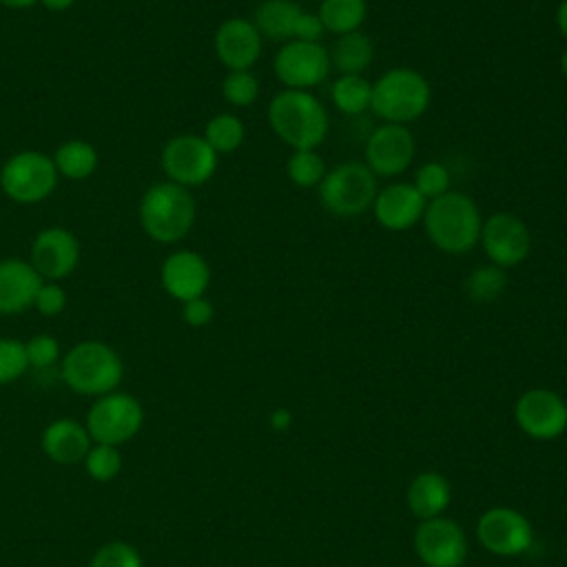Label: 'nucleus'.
I'll return each instance as SVG.
<instances>
[{"label":"nucleus","mask_w":567,"mask_h":567,"mask_svg":"<svg viewBox=\"0 0 567 567\" xmlns=\"http://www.w3.org/2000/svg\"><path fill=\"white\" fill-rule=\"evenodd\" d=\"M197 217V204L190 188L175 182H155L148 186L137 206V219L148 239L157 244L182 241Z\"/></svg>","instance_id":"f03ea898"},{"label":"nucleus","mask_w":567,"mask_h":567,"mask_svg":"<svg viewBox=\"0 0 567 567\" xmlns=\"http://www.w3.org/2000/svg\"><path fill=\"white\" fill-rule=\"evenodd\" d=\"M29 368L47 370L60 359V343L51 334H35L29 341H24Z\"/></svg>","instance_id":"c9c22d12"},{"label":"nucleus","mask_w":567,"mask_h":567,"mask_svg":"<svg viewBox=\"0 0 567 567\" xmlns=\"http://www.w3.org/2000/svg\"><path fill=\"white\" fill-rule=\"evenodd\" d=\"M317 16L328 33H352L368 18V0H321Z\"/></svg>","instance_id":"a878e982"},{"label":"nucleus","mask_w":567,"mask_h":567,"mask_svg":"<svg viewBox=\"0 0 567 567\" xmlns=\"http://www.w3.org/2000/svg\"><path fill=\"white\" fill-rule=\"evenodd\" d=\"M53 164L58 168V175L80 182L95 173L97 168V151L86 140H66L53 151Z\"/></svg>","instance_id":"393cba45"},{"label":"nucleus","mask_w":567,"mask_h":567,"mask_svg":"<svg viewBox=\"0 0 567 567\" xmlns=\"http://www.w3.org/2000/svg\"><path fill=\"white\" fill-rule=\"evenodd\" d=\"M213 317H215V306L210 299H206V295L182 303V319L190 328H204L213 321Z\"/></svg>","instance_id":"4c0bfd02"},{"label":"nucleus","mask_w":567,"mask_h":567,"mask_svg":"<svg viewBox=\"0 0 567 567\" xmlns=\"http://www.w3.org/2000/svg\"><path fill=\"white\" fill-rule=\"evenodd\" d=\"M478 543L496 556H518L532 547L534 532L525 514L512 507H492L476 523Z\"/></svg>","instance_id":"ddd939ff"},{"label":"nucleus","mask_w":567,"mask_h":567,"mask_svg":"<svg viewBox=\"0 0 567 567\" xmlns=\"http://www.w3.org/2000/svg\"><path fill=\"white\" fill-rule=\"evenodd\" d=\"M58 179L53 157L33 148L9 155L0 166V190L22 206L44 202L58 188Z\"/></svg>","instance_id":"423d86ee"},{"label":"nucleus","mask_w":567,"mask_h":567,"mask_svg":"<svg viewBox=\"0 0 567 567\" xmlns=\"http://www.w3.org/2000/svg\"><path fill=\"white\" fill-rule=\"evenodd\" d=\"M29 370L24 341L0 337V385L18 381Z\"/></svg>","instance_id":"72a5a7b5"},{"label":"nucleus","mask_w":567,"mask_h":567,"mask_svg":"<svg viewBox=\"0 0 567 567\" xmlns=\"http://www.w3.org/2000/svg\"><path fill=\"white\" fill-rule=\"evenodd\" d=\"M427 202L410 182H392L377 190L372 213L379 226L392 233H403L423 219Z\"/></svg>","instance_id":"6ab92c4d"},{"label":"nucleus","mask_w":567,"mask_h":567,"mask_svg":"<svg viewBox=\"0 0 567 567\" xmlns=\"http://www.w3.org/2000/svg\"><path fill=\"white\" fill-rule=\"evenodd\" d=\"M89 567H144V560L131 543L111 540L95 549Z\"/></svg>","instance_id":"f704fd0d"},{"label":"nucleus","mask_w":567,"mask_h":567,"mask_svg":"<svg viewBox=\"0 0 567 567\" xmlns=\"http://www.w3.org/2000/svg\"><path fill=\"white\" fill-rule=\"evenodd\" d=\"M326 33L321 20L317 13H308L303 11L297 20V29H295V38L292 40H303V42H321V35Z\"/></svg>","instance_id":"58836bf2"},{"label":"nucleus","mask_w":567,"mask_h":567,"mask_svg":"<svg viewBox=\"0 0 567 567\" xmlns=\"http://www.w3.org/2000/svg\"><path fill=\"white\" fill-rule=\"evenodd\" d=\"M213 49L228 71H250L261 55L264 38L252 20L228 18L217 27Z\"/></svg>","instance_id":"a211bd4d"},{"label":"nucleus","mask_w":567,"mask_h":567,"mask_svg":"<svg viewBox=\"0 0 567 567\" xmlns=\"http://www.w3.org/2000/svg\"><path fill=\"white\" fill-rule=\"evenodd\" d=\"M377 190V175L363 162H341L321 179L319 202L337 217H357L372 208Z\"/></svg>","instance_id":"0eeeda50"},{"label":"nucleus","mask_w":567,"mask_h":567,"mask_svg":"<svg viewBox=\"0 0 567 567\" xmlns=\"http://www.w3.org/2000/svg\"><path fill=\"white\" fill-rule=\"evenodd\" d=\"M272 427H277V430H281V427H286L288 423H290V414L286 412V410H277L275 414H272Z\"/></svg>","instance_id":"37998d69"},{"label":"nucleus","mask_w":567,"mask_h":567,"mask_svg":"<svg viewBox=\"0 0 567 567\" xmlns=\"http://www.w3.org/2000/svg\"><path fill=\"white\" fill-rule=\"evenodd\" d=\"M69 303V297H66V290L62 288L60 281H44L40 284L38 292H35V301H33V308L42 315V317H58L64 312Z\"/></svg>","instance_id":"e433bc0d"},{"label":"nucleus","mask_w":567,"mask_h":567,"mask_svg":"<svg viewBox=\"0 0 567 567\" xmlns=\"http://www.w3.org/2000/svg\"><path fill=\"white\" fill-rule=\"evenodd\" d=\"M84 470L86 474L97 481V483H109L122 472V454L117 445H104V443H93L84 456Z\"/></svg>","instance_id":"7c9ffc66"},{"label":"nucleus","mask_w":567,"mask_h":567,"mask_svg":"<svg viewBox=\"0 0 567 567\" xmlns=\"http://www.w3.org/2000/svg\"><path fill=\"white\" fill-rule=\"evenodd\" d=\"M266 115L272 133L295 151L321 146L330 126L326 106L310 91H279Z\"/></svg>","instance_id":"7ed1b4c3"},{"label":"nucleus","mask_w":567,"mask_h":567,"mask_svg":"<svg viewBox=\"0 0 567 567\" xmlns=\"http://www.w3.org/2000/svg\"><path fill=\"white\" fill-rule=\"evenodd\" d=\"M330 97L343 115H359L370 109L372 84L363 75H339L330 86Z\"/></svg>","instance_id":"bb28decb"},{"label":"nucleus","mask_w":567,"mask_h":567,"mask_svg":"<svg viewBox=\"0 0 567 567\" xmlns=\"http://www.w3.org/2000/svg\"><path fill=\"white\" fill-rule=\"evenodd\" d=\"M556 27H558L560 35L567 40V0H563L556 9Z\"/></svg>","instance_id":"a19ab883"},{"label":"nucleus","mask_w":567,"mask_h":567,"mask_svg":"<svg viewBox=\"0 0 567 567\" xmlns=\"http://www.w3.org/2000/svg\"><path fill=\"white\" fill-rule=\"evenodd\" d=\"M221 95L237 109L250 106L259 95V80L252 71H228L221 80Z\"/></svg>","instance_id":"2f4dec72"},{"label":"nucleus","mask_w":567,"mask_h":567,"mask_svg":"<svg viewBox=\"0 0 567 567\" xmlns=\"http://www.w3.org/2000/svg\"><path fill=\"white\" fill-rule=\"evenodd\" d=\"M42 452L58 465L82 463L93 445L86 425L75 419H55L42 432Z\"/></svg>","instance_id":"412c9836"},{"label":"nucleus","mask_w":567,"mask_h":567,"mask_svg":"<svg viewBox=\"0 0 567 567\" xmlns=\"http://www.w3.org/2000/svg\"><path fill=\"white\" fill-rule=\"evenodd\" d=\"M414 549L427 567H461L467 558V538L458 523L436 516L421 520Z\"/></svg>","instance_id":"2eb2a0df"},{"label":"nucleus","mask_w":567,"mask_h":567,"mask_svg":"<svg viewBox=\"0 0 567 567\" xmlns=\"http://www.w3.org/2000/svg\"><path fill=\"white\" fill-rule=\"evenodd\" d=\"M326 173H328V168H326L323 157L312 148L292 151L286 162V175L299 188L319 186L321 179L326 177Z\"/></svg>","instance_id":"c756f323"},{"label":"nucleus","mask_w":567,"mask_h":567,"mask_svg":"<svg viewBox=\"0 0 567 567\" xmlns=\"http://www.w3.org/2000/svg\"><path fill=\"white\" fill-rule=\"evenodd\" d=\"M42 277L29 259H0V315L11 317L33 308Z\"/></svg>","instance_id":"aec40b11"},{"label":"nucleus","mask_w":567,"mask_h":567,"mask_svg":"<svg viewBox=\"0 0 567 567\" xmlns=\"http://www.w3.org/2000/svg\"><path fill=\"white\" fill-rule=\"evenodd\" d=\"M363 153V164L377 177H396L410 168L416 153V142L408 126L383 122L368 135Z\"/></svg>","instance_id":"f8f14e48"},{"label":"nucleus","mask_w":567,"mask_h":567,"mask_svg":"<svg viewBox=\"0 0 567 567\" xmlns=\"http://www.w3.org/2000/svg\"><path fill=\"white\" fill-rule=\"evenodd\" d=\"M489 264L507 270L527 259L532 248V235L525 221L512 213H494L483 219L481 239Z\"/></svg>","instance_id":"9b49d317"},{"label":"nucleus","mask_w":567,"mask_h":567,"mask_svg":"<svg viewBox=\"0 0 567 567\" xmlns=\"http://www.w3.org/2000/svg\"><path fill=\"white\" fill-rule=\"evenodd\" d=\"M514 419L527 436L549 441L567 430V403L554 390L532 388L516 401Z\"/></svg>","instance_id":"dca6fc26"},{"label":"nucleus","mask_w":567,"mask_h":567,"mask_svg":"<svg viewBox=\"0 0 567 567\" xmlns=\"http://www.w3.org/2000/svg\"><path fill=\"white\" fill-rule=\"evenodd\" d=\"M159 281L168 297L184 303L206 295L210 286V266L197 250L179 248L162 261Z\"/></svg>","instance_id":"f3484780"},{"label":"nucleus","mask_w":567,"mask_h":567,"mask_svg":"<svg viewBox=\"0 0 567 567\" xmlns=\"http://www.w3.org/2000/svg\"><path fill=\"white\" fill-rule=\"evenodd\" d=\"M450 182H452V177H450V171H447L445 164H441V162H425V164H421L416 168L412 184H414V188L421 193V197L425 202H432V199L445 195L447 190H452Z\"/></svg>","instance_id":"473e14b6"},{"label":"nucleus","mask_w":567,"mask_h":567,"mask_svg":"<svg viewBox=\"0 0 567 567\" xmlns=\"http://www.w3.org/2000/svg\"><path fill=\"white\" fill-rule=\"evenodd\" d=\"M432 100L430 82L423 73L408 66L385 71L372 84L370 109L388 124H403L419 120Z\"/></svg>","instance_id":"39448f33"},{"label":"nucleus","mask_w":567,"mask_h":567,"mask_svg":"<svg viewBox=\"0 0 567 567\" xmlns=\"http://www.w3.org/2000/svg\"><path fill=\"white\" fill-rule=\"evenodd\" d=\"M84 425L93 443L120 447L142 430L144 408L133 394L113 390L93 401Z\"/></svg>","instance_id":"6e6552de"},{"label":"nucleus","mask_w":567,"mask_h":567,"mask_svg":"<svg viewBox=\"0 0 567 567\" xmlns=\"http://www.w3.org/2000/svg\"><path fill=\"white\" fill-rule=\"evenodd\" d=\"M330 53L321 42L288 40L272 60V71L286 89L308 91L319 86L330 73Z\"/></svg>","instance_id":"9d476101"},{"label":"nucleus","mask_w":567,"mask_h":567,"mask_svg":"<svg viewBox=\"0 0 567 567\" xmlns=\"http://www.w3.org/2000/svg\"><path fill=\"white\" fill-rule=\"evenodd\" d=\"M421 221L432 246L447 255H465L481 239V210L476 202L461 190H447L427 202Z\"/></svg>","instance_id":"f257e3e1"},{"label":"nucleus","mask_w":567,"mask_h":567,"mask_svg":"<svg viewBox=\"0 0 567 567\" xmlns=\"http://www.w3.org/2000/svg\"><path fill=\"white\" fill-rule=\"evenodd\" d=\"M217 159L219 155L195 133L173 135L159 151V166L166 179L186 188L206 184L217 171Z\"/></svg>","instance_id":"1a4fd4ad"},{"label":"nucleus","mask_w":567,"mask_h":567,"mask_svg":"<svg viewBox=\"0 0 567 567\" xmlns=\"http://www.w3.org/2000/svg\"><path fill=\"white\" fill-rule=\"evenodd\" d=\"M40 0H0V4L7 9H31Z\"/></svg>","instance_id":"79ce46f5"},{"label":"nucleus","mask_w":567,"mask_h":567,"mask_svg":"<svg viewBox=\"0 0 567 567\" xmlns=\"http://www.w3.org/2000/svg\"><path fill=\"white\" fill-rule=\"evenodd\" d=\"M507 286V275L494 264H483L470 272L465 279V292L476 303H487L501 297Z\"/></svg>","instance_id":"c85d7f7f"},{"label":"nucleus","mask_w":567,"mask_h":567,"mask_svg":"<svg viewBox=\"0 0 567 567\" xmlns=\"http://www.w3.org/2000/svg\"><path fill=\"white\" fill-rule=\"evenodd\" d=\"M29 261L44 281H62L80 264V241L69 228H42L31 241Z\"/></svg>","instance_id":"4468645a"},{"label":"nucleus","mask_w":567,"mask_h":567,"mask_svg":"<svg viewBox=\"0 0 567 567\" xmlns=\"http://www.w3.org/2000/svg\"><path fill=\"white\" fill-rule=\"evenodd\" d=\"M374 60V42L368 33L352 31L337 38L330 49V64L341 75H361Z\"/></svg>","instance_id":"b1692460"},{"label":"nucleus","mask_w":567,"mask_h":567,"mask_svg":"<svg viewBox=\"0 0 567 567\" xmlns=\"http://www.w3.org/2000/svg\"><path fill=\"white\" fill-rule=\"evenodd\" d=\"M560 71H563V75L567 78V49H565L563 55H560Z\"/></svg>","instance_id":"c03bdc74"},{"label":"nucleus","mask_w":567,"mask_h":567,"mask_svg":"<svg viewBox=\"0 0 567 567\" xmlns=\"http://www.w3.org/2000/svg\"><path fill=\"white\" fill-rule=\"evenodd\" d=\"M450 498L452 487L447 478L439 472H421L412 478L408 487V507L421 520L441 516L450 505Z\"/></svg>","instance_id":"4be33fe9"},{"label":"nucleus","mask_w":567,"mask_h":567,"mask_svg":"<svg viewBox=\"0 0 567 567\" xmlns=\"http://www.w3.org/2000/svg\"><path fill=\"white\" fill-rule=\"evenodd\" d=\"M60 377L71 392L97 399L120 388L124 379V361L109 343L86 339L75 343L62 357Z\"/></svg>","instance_id":"20e7f679"},{"label":"nucleus","mask_w":567,"mask_h":567,"mask_svg":"<svg viewBox=\"0 0 567 567\" xmlns=\"http://www.w3.org/2000/svg\"><path fill=\"white\" fill-rule=\"evenodd\" d=\"M202 137L208 142V146L217 155H228V153H235L244 144L246 126L233 113H217L206 122Z\"/></svg>","instance_id":"cd10ccee"},{"label":"nucleus","mask_w":567,"mask_h":567,"mask_svg":"<svg viewBox=\"0 0 567 567\" xmlns=\"http://www.w3.org/2000/svg\"><path fill=\"white\" fill-rule=\"evenodd\" d=\"M303 13L301 4L295 0H261L255 9L252 24L266 40L288 42L295 38L297 20Z\"/></svg>","instance_id":"5701e85b"},{"label":"nucleus","mask_w":567,"mask_h":567,"mask_svg":"<svg viewBox=\"0 0 567 567\" xmlns=\"http://www.w3.org/2000/svg\"><path fill=\"white\" fill-rule=\"evenodd\" d=\"M40 4L47 9V11H53V13H62L66 9H71L75 4V0H40Z\"/></svg>","instance_id":"ea45409f"}]
</instances>
